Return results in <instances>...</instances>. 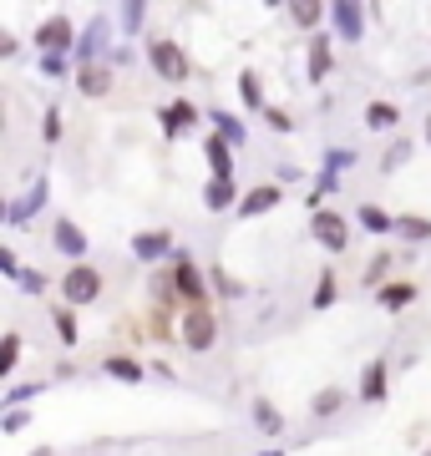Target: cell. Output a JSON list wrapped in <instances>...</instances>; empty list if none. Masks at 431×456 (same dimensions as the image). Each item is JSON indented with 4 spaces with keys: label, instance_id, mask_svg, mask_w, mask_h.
<instances>
[{
    "label": "cell",
    "instance_id": "5b68a950",
    "mask_svg": "<svg viewBox=\"0 0 431 456\" xmlns=\"http://www.w3.org/2000/svg\"><path fill=\"white\" fill-rule=\"evenodd\" d=\"M36 46L46 51V56H61V51L71 46V20L67 16H51L41 31H36Z\"/></svg>",
    "mask_w": 431,
    "mask_h": 456
},
{
    "label": "cell",
    "instance_id": "277c9868",
    "mask_svg": "<svg viewBox=\"0 0 431 456\" xmlns=\"http://www.w3.org/2000/svg\"><path fill=\"white\" fill-rule=\"evenodd\" d=\"M310 233H315V239L330 248V254H340V248L350 244V228H346V218H340V213H315Z\"/></svg>",
    "mask_w": 431,
    "mask_h": 456
},
{
    "label": "cell",
    "instance_id": "52a82bcc",
    "mask_svg": "<svg viewBox=\"0 0 431 456\" xmlns=\"http://www.w3.org/2000/svg\"><path fill=\"white\" fill-rule=\"evenodd\" d=\"M77 86H82L86 97H107V92H112V66L107 61H86L82 71H77Z\"/></svg>",
    "mask_w": 431,
    "mask_h": 456
},
{
    "label": "cell",
    "instance_id": "d4e9b609",
    "mask_svg": "<svg viewBox=\"0 0 431 456\" xmlns=\"http://www.w3.org/2000/svg\"><path fill=\"white\" fill-rule=\"evenodd\" d=\"M107 375H117V380H137V375H142V365H137V360H127V355H112V360H107Z\"/></svg>",
    "mask_w": 431,
    "mask_h": 456
},
{
    "label": "cell",
    "instance_id": "836d02e7",
    "mask_svg": "<svg viewBox=\"0 0 431 456\" xmlns=\"http://www.w3.org/2000/svg\"><path fill=\"white\" fill-rule=\"evenodd\" d=\"M41 71H46V77H67V61H61V56H41Z\"/></svg>",
    "mask_w": 431,
    "mask_h": 456
},
{
    "label": "cell",
    "instance_id": "7c38bea8",
    "mask_svg": "<svg viewBox=\"0 0 431 456\" xmlns=\"http://www.w3.org/2000/svg\"><path fill=\"white\" fill-rule=\"evenodd\" d=\"M229 137H208L203 142V158H208V167H214V178H233V158H229Z\"/></svg>",
    "mask_w": 431,
    "mask_h": 456
},
{
    "label": "cell",
    "instance_id": "83f0119b",
    "mask_svg": "<svg viewBox=\"0 0 431 456\" xmlns=\"http://www.w3.org/2000/svg\"><path fill=\"white\" fill-rule=\"evenodd\" d=\"M330 305H335V274L325 269V274H320V284H315V310H330Z\"/></svg>",
    "mask_w": 431,
    "mask_h": 456
},
{
    "label": "cell",
    "instance_id": "74e56055",
    "mask_svg": "<svg viewBox=\"0 0 431 456\" xmlns=\"http://www.w3.org/2000/svg\"><path fill=\"white\" fill-rule=\"evenodd\" d=\"M214 284H218V289H224V294H239V284H233V279L224 274V269H214Z\"/></svg>",
    "mask_w": 431,
    "mask_h": 456
},
{
    "label": "cell",
    "instance_id": "f35d334b",
    "mask_svg": "<svg viewBox=\"0 0 431 456\" xmlns=\"http://www.w3.org/2000/svg\"><path fill=\"white\" fill-rule=\"evenodd\" d=\"M427 137H431V117H427Z\"/></svg>",
    "mask_w": 431,
    "mask_h": 456
},
{
    "label": "cell",
    "instance_id": "d6986e66",
    "mask_svg": "<svg viewBox=\"0 0 431 456\" xmlns=\"http://www.w3.org/2000/svg\"><path fill=\"white\" fill-rule=\"evenodd\" d=\"M289 20H295V26H320L325 11H320L315 0H295V5H289Z\"/></svg>",
    "mask_w": 431,
    "mask_h": 456
},
{
    "label": "cell",
    "instance_id": "484cf974",
    "mask_svg": "<svg viewBox=\"0 0 431 456\" xmlns=\"http://www.w3.org/2000/svg\"><path fill=\"white\" fill-rule=\"evenodd\" d=\"M208 117L218 122V132H224V137H229L233 147H244V122H233L229 112H208Z\"/></svg>",
    "mask_w": 431,
    "mask_h": 456
},
{
    "label": "cell",
    "instance_id": "4dcf8cb0",
    "mask_svg": "<svg viewBox=\"0 0 431 456\" xmlns=\"http://www.w3.org/2000/svg\"><path fill=\"white\" fill-rule=\"evenodd\" d=\"M0 269H5L11 279H26V269L16 264V254H11V248H0Z\"/></svg>",
    "mask_w": 431,
    "mask_h": 456
},
{
    "label": "cell",
    "instance_id": "9c48e42d",
    "mask_svg": "<svg viewBox=\"0 0 431 456\" xmlns=\"http://www.w3.org/2000/svg\"><path fill=\"white\" fill-rule=\"evenodd\" d=\"M133 254H137L142 264H152V259H163V254H173V239H167V228L137 233V239H133Z\"/></svg>",
    "mask_w": 431,
    "mask_h": 456
},
{
    "label": "cell",
    "instance_id": "30bf717a",
    "mask_svg": "<svg viewBox=\"0 0 431 456\" xmlns=\"http://www.w3.org/2000/svg\"><path fill=\"white\" fill-rule=\"evenodd\" d=\"M173 279H178V289L188 294V310H193V305H208V294H203V274H199V264L178 259V269H173Z\"/></svg>",
    "mask_w": 431,
    "mask_h": 456
},
{
    "label": "cell",
    "instance_id": "f546056e",
    "mask_svg": "<svg viewBox=\"0 0 431 456\" xmlns=\"http://www.w3.org/2000/svg\"><path fill=\"white\" fill-rule=\"evenodd\" d=\"M56 330H61L67 345H77V320H71V310H56Z\"/></svg>",
    "mask_w": 431,
    "mask_h": 456
},
{
    "label": "cell",
    "instance_id": "ffe728a7",
    "mask_svg": "<svg viewBox=\"0 0 431 456\" xmlns=\"http://www.w3.org/2000/svg\"><path fill=\"white\" fill-rule=\"evenodd\" d=\"M396 233H406V239H431V218H416V213H401V218H396Z\"/></svg>",
    "mask_w": 431,
    "mask_h": 456
},
{
    "label": "cell",
    "instance_id": "f1b7e54d",
    "mask_svg": "<svg viewBox=\"0 0 431 456\" xmlns=\"http://www.w3.org/2000/svg\"><path fill=\"white\" fill-rule=\"evenodd\" d=\"M340 411V391H320L315 395V416H335Z\"/></svg>",
    "mask_w": 431,
    "mask_h": 456
},
{
    "label": "cell",
    "instance_id": "7a4b0ae2",
    "mask_svg": "<svg viewBox=\"0 0 431 456\" xmlns=\"http://www.w3.org/2000/svg\"><path fill=\"white\" fill-rule=\"evenodd\" d=\"M148 61H152V71H158L163 82H188V56H183L173 41H152Z\"/></svg>",
    "mask_w": 431,
    "mask_h": 456
},
{
    "label": "cell",
    "instance_id": "44dd1931",
    "mask_svg": "<svg viewBox=\"0 0 431 456\" xmlns=\"http://www.w3.org/2000/svg\"><path fill=\"white\" fill-rule=\"evenodd\" d=\"M16 360H20V335L11 330V335L0 340V375H11V370H16Z\"/></svg>",
    "mask_w": 431,
    "mask_h": 456
},
{
    "label": "cell",
    "instance_id": "3957f363",
    "mask_svg": "<svg viewBox=\"0 0 431 456\" xmlns=\"http://www.w3.org/2000/svg\"><path fill=\"white\" fill-rule=\"evenodd\" d=\"M61 294H67V305H92L102 294V274L92 269V264H77L67 279H61Z\"/></svg>",
    "mask_w": 431,
    "mask_h": 456
},
{
    "label": "cell",
    "instance_id": "e0dca14e",
    "mask_svg": "<svg viewBox=\"0 0 431 456\" xmlns=\"http://www.w3.org/2000/svg\"><path fill=\"white\" fill-rule=\"evenodd\" d=\"M233 198H239L233 178H214V183H208V193H203V203H208V208H229Z\"/></svg>",
    "mask_w": 431,
    "mask_h": 456
},
{
    "label": "cell",
    "instance_id": "cb8c5ba5",
    "mask_svg": "<svg viewBox=\"0 0 431 456\" xmlns=\"http://www.w3.org/2000/svg\"><path fill=\"white\" fill-rule=\"evenodd\" d=\"M396 107H391V102H370V112H365V127H391V122H396Z\"/></svg>",
    "mask_w": 431,
    "mask_h": 456
},
{
    "label": "cell",
    "instance_id": "ba28073f",
    "mask_svg": "<svg viewBox=\"0 0 431 456\" xmlns=\"http://www.w3.org/2000/svg\"><path fill=\"white\" fill-rule=\"evenodd\" d=\"M330 20H335V31L350 36V41H361V36H365V11H361V5H350V0L330 5Z\"/></svg>",
    "mask_w": 431,
    "mask_h": 456
},
{
    "label": "cell",
    "instance_id": "7402d4cb",
    "mask_svg": "<svg viewBox=\"0 0 431 456\" xmlns=\"http://www.w3.org/2000/svg\"><path fill=\"white\" fill-rule=\"evenodd\" d=\"M41 203H46V183H36L31 193L20 198L16 208H11V218H16V224H20V218H31V208H41Z\"/></svg>",
    "mask_w": 431,
    "mask_h": 456
},
{
    "label": "cell",
    "instance_id": "4316f807",
    "mask_svg": "<svg viewBox=\"0 0 431 456\" xmlns=\"http://www.w3.org/2000/svg\"><path fill=\"white\" fill-rule=\"evenodd\" d=\"M254 421L264 426L269 436H274V431H284V421H280V411L269 406V401H259V406H254Z\"/></svg>",
    "mask_w": 431,
    "mask_h": 456
},
{
    "label": "cell",
    "instance_id": "d6a6232c",
    "mask_svg": "<svg viewBox=\"0 0 431 456\" xmlns=\"http://www.w3.org/2000/svg\"><path fill=\"white\" fill-rule=\"evenodd\" d=\"M386 269H391V259L381 254V259H376L370 269H365V284H381V279H386Z\"/></svg>",
    "mask_w": 431,
    "mask_h": 456
},
{
    "label": "cell",
    "instance_id": "6da1fadb",
    "mask_svg": "<svg viewBox=\"0 0 431 456\" xmlns=\"http://www.w3.org/2000/svg\"><path fill=\"white\" fill-rule=\"evenodd\" d=\"M214 335H218L214 310H208V305H193V310H188V320H183V345L203 355V350H214Z\"/></svg>",
    "mask_w": 431,
    "mask_h": 456
},
{
    "label": "cell",
    "instance_id": "d590c367",
    "mask_svg": "<svg viewBox=\"0 0 431 456\" xmlns=\"http://www.w3.org/2000/svg\"><path fill=\"white\" fill-rule=\"evenodd\" d=\"M269 127H280V132H289L295 122H289V112H280V107H269Z\"/></svg>",
    "mask_w": 431,
    "mask_h": 456
},
{
    "label": "cell",
    "instance_id": "b9f144b4",
    "mask_svg": "<svg viewBox=\"0 0 431 456\" xmlns=\"http://www.w3.org/2000/svg\"><path fill=\"white\" fill-rule=\"evenodd\" d=\"M427 456H431V452H427Z\"/></svg>",
    "mask_w": 431,
    "mask_h": 456
},
{
    "label": "cell",
    "instance_id": "4fadbf2b",
    "mask_svg": "<svg viewBox=\"0 0 431 456\" xmlns=\"http://www.w3.org/2000/svg\"><path fill=\"white\" fill-rule=\"evenodd\" d=\"M193 122H199V107H193V102H173V107L163 112V132H167V137H178V132H188Z\"/></svg>",
    "mask_w": 431,
    "mask_h": 456
},
{
    "label": "cell",
    "instance_id": "8fae6325",
    "mask_svg": "<svg viewBox=\"0 0 431 456\" xmlns=\"http://www.w3.org/2000/svg\"><path fill=\"white\" fill-rule=\"evenodd\" d=\"M51 239H56V248H61V254H67V259H82L86 254V233L77 224H71V218H61V224H56V233H51Z\"/></svg>",
    "mask_w": 431,
    "mask_h": 456
},
{
    "label": "cell",
    "instance_id": "1f68e13d",
    "mask_svg": "<svg viewBox=\"0 0 431 456\" xmlns=\"http://www.w3.org/2000/svg\"><path fill=\"white\" fill-rule=\"evenodd\" d=\"M137 20H142V5H122V31H137Z\"/></svg>",
    "mask_w": 431,
    "mask_h": 456
},
{
    "label": "cell",
    "instance_id": "603a6c76",
    "mask_svg": "<svg viewBox=\"0 0 431 456\" xmlns=\"http://www.w3.org/2000/svg\"><path fill=\"white\" fill-rule=\"evenodd\" d=\"M361 224H365V233H391V228H396V218H386L381 208H370V203H365V208H361Z\"/></svg>",
    "mask_w": 431,
    "mask_h": 456
},
{
    "label": "cell",
    "instance_id": "8d00e7d4",
    "mask_svg": "<svg viewBox=\"0 0 431 456\" xmlns=\"http://www.w3.org/2000/svg\"><path fill=\"white\" fill-rule=\"evenodd\" d=\"M406 147H411V142H396L391 152H386V173H391V167H401V158H406Z\"/></svg>",
    "mask_w": 431,
    "mask_h": 456
},
{
    "label": "cell",
    "instance_id": "e575fe53",
    "mask_svg": "<svg viewBox=\"0 0 431 456\" xmlns=\"http://www.w3.org/2000/svg\"><path fill=\"white\" fill-rule=\"evenodd\" d=\"M36 391H41V386H16V391L5 395V406H20V401H31Z\"/></svg>",
    "mask_w": 431,
    "mask_h": 456
},
{
    "label": "cell",
    "instance_id": "5bb4252c",
    "mask_svg": "<svg viewBox=\"0 0 431 456\" xmlns=\"http://www.w3.org/2000/svg\"><path fill=\"white\" fill-rule=\"evenodd\" d=\"M330 66H335L330 41H325V36H315V41H310V82H325V77H330Z\"/></svg>",
    "mask_w": 431,
    "mask_h": 456
},
{
    "label": "cell",
    "instance_id": "8992f818",
    "mask_svg": "<svg viewBox=\"0 0 431 456\" xmlns=\"http://www.w3.org/2000/svg\"><path fill=\"white\" fill-rule=\"evenodd\" d=\"M280 198H284V188H274V183H259V188H249V193L239 198V213H244V218H259V213L280 208Z\"/></svg>",
    "mask_w": 431,
    "mask_h": 456
},
{
    "label": "cell",
    "instance_id": "60d3db41",
    "mask_svg": "<svg viewBox=\"0 0 431 456\" xmlns=\"http://www.w3.org/2000/svg\"><path fill=\"white\" fill-rule=\"evenodd\" d=\"M36 456H51V452H36Z\"/></svg>",
    "mask_w": 431,
    "mask_h": 456
},
{
    "label": "cell",
    "instance_id": "ac0fdd59",
    "mask_svg": "<svg viewBox=\"0 0 431 456\" xmlns=\"http://www.w3.org/2000/svg\"><path fill=\"white\" fill-rule=\"evenodd\" d=\"M239 97H244V107H264V86H259V77H254L249 66H244V77H239Z\"/></svg>",
    "mask_w": 431,
    "mask_h": 456
},
{
    "label": "cell",
    "instance_id": "ab89813d",
    "mask_svg": "<svg viewBox=\"0 0 431 456\" xmlns=\"http://www.w3.org/2000/svg\"><path fill=\"white\" fill-rule=\"evenodd\" d=\"M264 456H284V452H264Z\"/></svg>",
    "mask_w": 431,
    "mask_h": 456
},
{
    "label": "cell",
    "instance_id": "9a60e30c",
    "mask_svg": "<svg viewBox=\"0 0 431 456\" xmlns=\"http://www.w3.org/2000/svg\"><path fill=\"white\" fill-rule=\"evenodd\" d=\"M361 395H365V401H386V360H370V365H365Z\"/></svg>",
    "mask_w": 431,
    "mask_h": 456
},
{
    "label": "cell",
    "instance_id": "2e32d148",
    "mask_svg": "<svg viewBox=\"0 0 431 456\" xmlns=\"http://www.w3.org/2000/svg\"><path fill=\"white\" fill-rule=\"evenodd\" d=\"M411 299H416V284L411 279H401V284H386L381 289V310H406Z\"/></svg>",
    "mask_w": 431,
    "mask_h": 456
}]
</instances>
